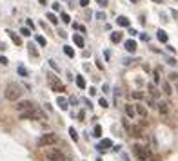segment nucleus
Segmentation results:
<instances>
[{
    "label": "nucleus",
    "instance_id": "ea45409f",
    "mask_svg": "<svg viewBox=\"0 0 178 161\" xmlns=\"http://www.w3.org/2000/svg\"><path fill=\"white\" fill-rule=\"evenodd\" d=\"M96 18H100V20H104V18H105V15H104L102 11H98V13H96Z\"/></svg>",
    "mask_w": 178,
    "mask_h": 161
},
{
    "label": "nucleus",
    "instance_id": "4be33fe9",
    "mask_svg": "<svg viewBox=\"0 0 178 161\" xmlns=\"http://www.w3.org/2000/svg\"><path fill=\"white\" fill-rule=\"evenodd\" d=\"M125 114H127V118H135V109H133V105H125Z\"/></svg>",
    "mask_w": 178,
    "mask_h": 161
},
{
    "label": "nucleus",
    "instance_id": "4c0bfd02",
    "mask_svg": "<svg viewBox=\"0 0 178 161\" xmlns=\"http://www.w3.org/2000/svg\"><path fill=\"white\" fill-rule=\"evenodd\" d=\"M96 2H98L100 7H105V6H107V0H96Z\"/></svg>",
    "mask_w": 178,
    "mask_h": 161
},
{
    "label": "nucleus",
    "instance_id": "0eeeda50",
    "mask_svg": "<svg viewBox=\"0 0 178 161\" xmlns=\"http://www.w3.org/2000/svg\"><path fill=\"white\" fill-rule=\"evenodd\" d=\"M36 105L33 103V101H20L18 105H16V110L18 112H27V110H33Z\"/></svg>",
    "mask_w": 178,
    "mask_h": 161
},
{
    "label": "nucleus",
    "instance_id": "37998d69",
    "mask_svg": "<svg viewBox=\"0 0 178 161\" xmlns=\"http://www.w3.org/2000/svg\"><path fill=\"white\" fill-rule=\"evenodd\" d=\"M89 94H91V96H93V94H96V89H95V87H91V89H89Z\"/></svg>",
    "mask_w": 178,
    "mask_h": 161
},
{
    "label": "nucleus",
    "instance_id": "f257e3e1",
    "mask_svg": "<svg viewBox=\"0 0 178 161\" xmlns=\"http://www.w3.org/2000/svg\"><path fill=\"white\" fill-rule=\"evenodd\" d=\"M20 96H22V87L18 83H9L6 87V98L9 101H16V100H20Z\"/></svg>",
    "mask_w": 178,
    "mask_h": 161
},
{
    "label": "nucleus",
    "instance_id": "f704fd0d",
    "mask_svg": "<svg viewBox=\"0 0 178 161\" xmlns=\"http://www.w3.org/2000/svg\"><path fill=\"white\" fill-rule=\"evenodd\" d=\"M169 80H171V82H176V80H178V74H176V73H171V74H169Z\"/></svg>",
    "mask_w": 178,
    "mask_h": 161
},
{
    "label": "nucleus",
    "instance_id": "39448f33",
    "mask_svg": "<svg viewBox=\"0 0 178 161\" xmlns=\"http://www.w3.org/2000/svg\"><path fill=\"white\" fill-rule=\"evenodd\" d=\"M58 141V136L49 132V134H44L38 137V147H49V145H55Z\"/></svg>",
    "mask_w": 178,
    "mask_h": 161
},
{
    "label": "nucleus",
    "instance_id": "dca6fc26",
    "mask_svg": "<svg viewBox=\"0 0 178 161\" xmlns=\"http://www.w3.org/2000/svg\"><path fill=\"white\" fill-rule=\"evenodd\" d=\"M162 89H164V94H165V96H171V94H173V89H171L169 82H162Z\"/></svg>",
    "mask_w": 178,
    "mask_h": 161
},
{
    "label": "nucleus",
    "instance_id": "bb28decb",
    "mask_svg": "<svg viewBox=\"0 0 178 161\" xmlns=\"http://www.w3.org/2000/svg\"><path fill=\"white\" fill-rule=\"evenodd\" d=\"M69 136H71L73 141H78V134H76V130H75L73 127H69Z\"/></svg>",
    "mask_w": 178,
    "mask_h": 161
},
{
    "label": "nucleus",
    "instance_id": "f3484780",
    "mask_svg": "<svg viewBox=\"0 0 178 161\" xmlns=\"http://www.w3.org/2000/svg\"><path fill=\"white\" fill-rule=\"evenodd\" d=\"M135 112H136V114H140L142 118H145V116H147V109H145L144 105H136V107H135Z\"/></svg>",
    "mask_w": 178,
    "mask_h": 161
},
{
    "label": "nucleus",
    "instance_id": "7c9ffc66",
    "mask_svg": "<svg viewBox=\"0 0 178 161\" xmlns=\"http://www.w3.org/2000/svg\"><path fill=\"white\" fill-rule=\"evenodd\" d=\"M93 136H96V137H100V136H102V127H100V125H96V127H95Z\"/></svg>",
    "mask_w": 178,
    "mask_h": 161
},
{
    "label": "nucleus",
    "instance_id": "6e6552de",
    "mask_svg": "<svg viewBox=\"0 0 178 161\" xmlns=\"http://www.w3.org/2000/svg\"><path fill=\"white\" fill-rule=\"evenodd\" d=\"M124 47H125L127 53H135V51H136V42L133 40V38H131V40H125V42H124Z\"/></svg>",
    "mask_w": 178,
    "mask_h": 161
},
{
    "label": "nucleus",
    "instance_id": "2eb2a0df",
    "mask_svg": "<svg viewBox=\"0 0 178 161\" xmlns=\"http://www.w3.org/2000/svg\"><path fill=\"white\" fill-rule=\"evenodd\" d=\"M156 38H158L160 42H164V43H167V40H169V38H167V33H165L164 29H158V33H156Z\"/></svg>",
    "mask_w": 178,
    "mask_h": 161
},
{
    "label": "nucleus",
    "instance_id": "1a4fd4ad",
    "mask_svg": "<svg viewBox=\"0 0 178 161\" xmlns=\"http://www.w3.org/2000/svg\"><path fill=\"white\" fill-rule=\"evenodd\" d=\"M56 105H58L62 110H67V109H69V101L65 100L64 96H58V98H56Z\"/></svg>",
    "mask_w": 178,
    "mask_h": 161
},
{
    "label": "nucleus",
    "instance_id": "c03bdc74",
    "mask_svg": "<svg viewBox=\"0 0 178 161\" xmlns=\"http://www.w3.org/2000/svg\"><path fill=\"white\" fill-rule=\"evenodd\" d=\"M154 82H160V76H158V71H154Z\"/></svg>",
    "mask_w": 178,
    "mask_h": 161
},
{
    "label": "nucleus",
    "instance_id": "5701e85b",
    "mask_svg": "<svg viewBox=\"0 0 178 161\" xmlns=\"http://www.w3.org/2000/svg\"><path fill=\"white\" fill-rule=\"evenodd\" d=\"M64 53L67 54L69 58H75V49H73V47H69V45H64Z\"/></svg>",
    "mask_w": 178,
    "mask_h": 161
},
{
    "label": "nucleus",
    "instance_id": "8fccbe9b",
    "mask_svg": "<svg viewBox=\"0 0 178 161\" xmlns=\"http://www.w3.org/2000/svg\"><path fill=\"white\" fill-rule=\"evenodd\" d=\"M154 2H158V4H162V0H154Z\"/></svg>",
    "mask_w": 178,
    "mask_h": 161
},
{
    "label": "nucleus",
    "instance_id": "864d4df0",
    "mask_svg": "<svg viewBox=\"0 0 178 161\" xmlns=\"http://www.w3.org/2000/svg\"><path fill=\"white\" fill-rule=\"evenodd\" d=\"M176 89H178V85H176Z\"/></svg>",
    "mask_w": 178,
    "mask_h": 161
},
{
    "label": "nucleus",
    "instance_id": "a878e982",
    "mask_svg": "<svg viewBox=\"0 0 178 161\" xmlns=\"http://www.w3.org/2000/svg\"><path fill=\"white\" fill-rule=\"evenodd\" d=\"M76 85H78L80 89H85V80H84V76H76Z\"/></svg>",
    "mask_w": 178,
    "mask_h": 161
},
{
    "label": "nucleus",
    "instance_id": "a19ab883",
    "mask_svg": "<svg viewBox=\"0 0 178 161\" xmlns=\"http://www.w3.org/2000/svg\"><path fill=\"white\" fill-rule=\"evenodd\" d=\"M167 63H169V65H176V60H174V58H167Z\"/></svg>",
    "mask_w": 178,
    "mask_h": 161
},
{
    "label": "nucleus",
    "instance_id": "6ab92c4d",
    "mask_svg": "<svg viewBox=\"0 0 178 161\" xmlns=\"http://www.w3.org/2000/svg\"><path fill=\"white\" fill-rule=\"evenodd\" d=\"M156 105H158V110H160L162 114H167V112H169V107H167V101H158Z\"/></svg>",
    "mask_w": 178,
    "mask_h": 161
},
{
    "label": "nucleus",
    "instance_id": "20e7f679",
    "mask_svg": "<svg viewBox=\"0 0 178 161\" xmlns=\"http://www.w3.org/2000/svg\"><path fill=\"white\" fill-rule=\"evenodd\" d=\"M44 156L49 161H65V154L60 152V149H46L44 150Z\"/></svg>",
    "mask_w": 178,
    "mask_h": 161
},
{
    "label": "nucleus",
    "instance_id": "3c124183",
    "mask_svg": "<svg viewBox=\"0 0 178 161\" xmlns=\"http://www.w3.org/2000/svg\"><path fill=\"white\" fill-rule=\"evenodd\" d=\"M131 2H140V0H131Z\"/></svg>",
    "mask_w": 178,
    "mask_h": 161
},
{
    "label": "nucleus",
    "instance_id": "f03ea898",
    "mask_svg": "<svg viewBox=\"0 0 178 161\" xmlns=\"http://www.w3.org/2000/svg\"><path fill=\"white\" fill-rule=\"evenodd\" d=\"M46 76H47V83H49L51 90H55V93H64V90H65V87H64V83L60 82L58 76H55L53 73H47Z\"/></svg>",
    "mask_w": 178,
    "mask_h": 161
},
{
    "label": "nucleus",
    "instance_id": "c85d7f7f",
    "mask_svg": "<svg viewBox=\"0 0 178 161\" xmlns=\"http://www.w3.org/2000/svg\"><path fill=\"white\" fill-rule=\"evenodd\" d=\"M60 18H62L64 24H69V22H71V16H69L67 13H62V15H60Z\"/></svg>",
    "mask_w": 178,
    "mask_h": 161
},
{
    "label": "nucleus",
    "instance_id": "9d476101",
    "mask_svg": "<svg viewBox=\"0 0 178 161\" xmlns=\"http://www.w3.org/2000/svg\"><path fill=\"white\" fill-rule=\"evenodd\" d=\"M147 93L153 96V98H158V89L154 83H147Z\"/></svg>",
    "mask_w": 178,
    "mask_h": 161
},
{
    "label": "nucleus",
    "instance_id": "c9c22d12",
    "mask_svg": "<svg viewBox=\"0 0 178 161\" xmlns=\"http://www.w3.org/2000/svg\"><path fill=\"white\" fill-rule=\"evenodd\" d=\"M0 63H2V65H7V63H9V60H7L6 56H0Z\"/></svg>",
    "mask_w": 178,
    "mask_h": 161
},
{
    "label": "nucleus",
    "instance_id": "ddd939ff",
    "mask_svg": "<svg viewBox=\"0 0 178 161\" xmlns=\"http://www.w3.org/2000/svg\"><path fill=\"white\" fill-rule=\"evenodd\" d=\"M116 24H118L120 27H129V18H127V16H118V18H116Z\"/></svg>",
    "mask_w": 178,
    "mask_h": 161
},
{
    "label": "nucleus",
    "instance_id": "412c9836",
    "mask_svg": "<svg viewBox=\"0 0 178 161\" xmlns=\"http://www.w3.org/2000/svg\"><path fill=\"white\" fill-rule=\"evenodd\" d=\"M27 51H29V54H31L33 58H38V51H36V47H35L33 43H29V45H27Z\"/></svg>",
    "mask_w": 178,
    "mask_h": 161
},
{
    "label": "nucleus",
    "instance_id": "c756f323",
    "mask_svg": "<svg viewBox=\"0 0 178 161\" xmlns=\"http://www.w3.org/2000/svg\"><path fill=\"white\" fill-rule=\"evenodd\" d=\"M49 22H51V24H56V22H58V18L55 16V13H47V16H46Z\"/></svg>",
    "mask_w": 178,
    "mask_h": 161
},
{
    "label": "nucleus",
    "instance_id": "a211bd4d",
    "mask_svg": "<svg viewBox=\"0 0 178 161\" xmlns=\"http://www.w3.org/2000/svg\"><path fill=\"white\" fill-rule=\"evenodd\" d=\"M127 129H129V132H131L133 136H138V137L142 136V129H140V127H136V125H133V127H127Z\"/></svg>",
    "mask_w": 178,
    "mask_h": 161
},
{
    "label": "nucleus",
    "instance_id": "603ef678",
    "mask_svg": "<svg viewBox=\"0 0 178 161\" xmlns=\"http://www.w3.org/2000/svg\"><path fill=\"white\" fill-rule=\"evenodd\" d=\"M96 161H102V159H96Z\"/></svg>",
    "mask_w": 178,
    "mask_h": 161
},
{
    "label": "nucleus",
    "instance_id": "7ed1b4c3",
    "mask_svg": "<svg viewBox=\"0 0 178 161\" xmlns=\"http://www.w3.org/2000/svg\"><path fill=\"white\" fill-rule=\"evenodd\" d=\"M20 120H46V114H44L38 107H35L33 110L20 112Z\"/></svg>",
    "mask_w": 178,
    "mask_h": 161
},
{
    "label": "nucleus",
    "instance_id": "a18cd8bd",
    "mask_svg": "<svg viewBox=\"0 0 178 161\" xmlns=\"http://www.w3.org/2000/svg\"><path fill=\"white\" fill-rule=\"evenodd\" d=\"M53 11H60V4H53Z\"/></svg>",
    "mask_w": 178,
    "mask_h": 161
},
{
    "label": "nucleus",
    "instance_id": "473e14b6",
    "mask_svg": "<svg viewBox=\"0 0 178 161\" xmlns=\"http://www.w3.org/2000/svg\"><path fill=\"white\" fill-rule=\"evenodd\" d=\"M20 33L24 35V36H29V35H31V31H29L27 27H22V29H20Z\"/></svg>",
    "mask_w": 178,
    "mask_h": 161
},
{
    "label": "nucleus",
    "instance_id": "58836bf2",
    "mask_svg": "<svg viewBox=\"0 0 178 161\" xmlns=\"http://www.w3.org/2000/svg\"><path fill=\"white\" fill-rule=\"evenodd\" d=\"M140 38H142L144 42H149V35H145V33H142V35H140Z\"/></svg>",
    "mask_w": 178,
    "mask_h": 161
},
{
    "label": "nucleus",
    "instance_id": "9b49d317",
    "mask_svg": "<svg viewBox=\"0 0 178 161\" xmlns=\"http://www.w3.org/2000/svg\"><path fill=\"white\" fill-rule=\"evenodd\" d=\"M6 33L9 35V38H11V40H13V42H15L16 45H22V38H20V36H18V35L15 33V31H9V29H7Z\"/></svg>",
    "mask_w": 178,
    "mask_h": 161
},
{
    "label": "nucleus",
    "instance_id": "aec40b11",
    "mask_svg": "<svg viewBox=\"0 0 178 161\" xmlns=\"http://www.w3.org/2000/svg\"><path fill=\"white\" fill-rule=\"evenodd\" d=\"M73 42H75L76 47H84V38L80 35H73Z\"/></svg>",
    "mask_w": 178,
    "mask_h": 161
},
{
    "label": "nucleus",
    "instance_id": "f8f14e48",
    "mask_svg": "<svg viewBox=\"0 0 178 161\" xmlns=\"http://www.w3.org/2000/svg\"><path fill=\"white\" fill-rule=\"evenodd\" d=\"M109 147H113V141H111L109 137H105V140H104V141H102V143H100L96 149H98V150H107Z\"/></svg>",
    "mask_w": 178,
    "mask_h": 161
},
{
    "label": "nucleus",
    "instance_id": "423d86ee",
    "mask_svg": "<svg viewBox=\"0 0 178 161\" xmlns=\"http://www.w3.org/2000/svg\"><path fill=\"white\" fill-rule=\"evenodd\" d=\"M133 152H135V156H136L140 161H147V159L151 157L149 149H145V147H142V145H135V147H133Z\"/></svg>",
    "mask_w": 178,
    "mask_h": 161
},
{
    "label": "nucleus",
    "instance_id": "09e8293b",
    "mask_svg": "<svg viewBox=\"0 0 178 161\" xmlns=\"http://www.w3.org/2000/svg\"><path fill=\"white\" fill-rule=\"evenodd\" d=\"M40 4H44V6H46V0H40Z\"/></svg>",
    "mask_w": 178,
    "mask_h": 161
},
{
    "label": "nucleus",
    "instance_id": "e433bc0d",
    "mask_svg": "<svg viewBox=\"0 0 178 161\" xmlns=\"http://www.w3.org/2000/svg\"><path fill=\"white\" fill-rule=\"evenodd\" d=\"M89 2H91V0H80V6H82V7H87Z\"/></svg>",
    "mask_w": 178,
    "mask_h": 161
},
{
    "label": "nucleus",
    "instance_id": "79ce46f5",
    "mask_svg": "<svg viewBox=\"0 0 178 161\" xmlns=\"http://www.w3.org/2000/svg\"><path fill=\"white\" fill-rule=\"evenodd\" d=\"M129 35H131V36H136V35H138V31H135V29H129Z\"/></svg>",
    "mask_w": 178,
    "mask_h": 161
},
{
    "label": "nucleus",
    "instance_id": "49530a36",
    "mask_svg": "<svg viewBox=\"0 0 178 161\" xmlns=\"http://www.w3.org/2000/svg\"><path fill=\"white\" fill-rule=\"evenodd\" d=\"M147 105H149V107H154V101H153L151 98H149V100H147Z\"/></svg>",
    "mask_w": 178,
    "mask_h": 161
},
{
    "label": "nucleus",
    "instance_id": "4468645a",
    "mask_svg": "<svg viewBox=\"0 0 178 161\" xmlns=\"http://www.w3.org/2000/svg\"><path fill=\"white\" fill-rule=\"evenodd\" d=\"M111 42H113V43H120V42H122V33H120V31L111 33Z\"/></svg>",
    "mask_w": 178,
    "mask_h": 161
},
{
    "label": "nucleus",
    "instance_id": "b1692460",
    "mask_svg": "<svg viewBox=\"0 0 178 161\" xmlns=\"http://www.w3.org/2000/svg\"><path fill=\"white\" fill-rule=\"evenodd\" d=\"M131 98H133V100H144V98H145V94H144V93H140V90H135V93H131Z\"/></svg>",
    "mask_w": 178,
    "mask_h": 161
},
{
    "label": "nucleus",
    "instance_id": "de8ad7c7",
    "mask_svg": "<svg viewBox=\"0 0 178 161\" xmlns=\"http://www.w3.org/2000/svg\"><path fill=\"white\" fill-rule=\"evenodd\" d=\"M4 49H6V45H4L2 42H0V51H4Z\"/></svg>",
    "mask_w": 178,
    "mask_h": 161
},
{
    "label": "nucleus",
    "instance_id": "cd10ccee",
    "mask_svg": "<svg viewBox=\"0 0 178 161\" xmlns=\"http://www.w3.org/2000/svg\"><path fill=\"white\" fill-rule=\"evenodd\" d=\"M35 40H36V43H38V45H42V47L46 45V38L40 36V35H36V36H35Z\"/></svg>",
    "mask_w": 178,
    "mask_h": 161
},
{
    "label": "nucleus",
    "instance_id": "72a5a7b5",
    "mask_svg": "<svg viewBox=\"0 0 178 161\" xmlns=\"http://www.w3.org/2000/svg\"><path fill=\"white\" fill-rule=\"evenodd\" d=\"M49 65H51V67L55 69V71H60V67H58V65L55 63V60H49Z\"/></svg>",
    "mask_w": 178,
    "mask_h": 161
},
{
    "label": "nucleus",
    "instance_id": "393cba45",
    "mask_svg": "<svg viewBox=\"0 0 178 161\" xmlns=\"http://www.w3.org/2000/svg\"><path fill=\"white\" fill-rule=\"evenodd\" d=\"M16 71H18V74H20V76H24V78H26V76H29V71H27L24 65H18Z\"/></svg>",
    "mask_w": 178,
    "mask_h": 161
},
{
    "label": "nucleus",
    "instance_id": "2f4dec72",
    "mask_svg": "<svg viewBox=\"0 0 178 161\" xmlns=\"http://www.w3.org/2000/svg\"><path fill=\"white\" fill-rule=\"evenodd\" d=\"M98 105H100V107H104V109H107V107H109V103H107V100H104V98H100V101H98Z\"/></svg>",
    "mask_w": 178,
    "mask_h": 161
}]
</instances>
